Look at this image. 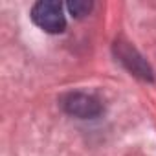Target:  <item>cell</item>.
<instances>
[{"mask_svg":"<svg viewBox=\"0 0 156 156\" xmlns=\"http://www.w3.org/2000/svg\"><path fill=\"white\" fill-rule=\"evenodd\" d=\"M33 22L46 33H61L66 26L62 6L55 0H41L31 9Z\"/></svg>","mask_w":156,"mask_h":156,"instance_id":"obj_1","label":"cell"},{"mask_svg":"<svg viewBox=\"0 0 156 156\" xmlns=\"http://www.w3.org/2000/svg\"><path fill=\"white\" fill-rule=\"evenodd\" d=\"M61 107L66 114L79 118V119H94L103 112L101 103L88 94L83 92H70L61 99Z\"/></svg>","mask_w":156,"mask_h":156,"instance_id":"obj_2","label":"cell"},{"mask_svg":"<svg viewBox=\"0 0 156 156\" xmlns=\"http://www.w3.org/2000/svg\"><path fill=\"white\" fill-rule=\"evenodd\" d=\"M116 55L134 75L141 77V79H147V81H152L151 66L143 61V57L134 48H130L129 44H123V42H116Z\"/></svg>","mask_w":156,"mask_h":156,"instance_id":"obj_3","label":"cell"},{"mask_svg":"<svg viewBox=\"0 0 156 156\" xmlns=\"http://www.w3.org/2000/svg\"><path fill=\"white\" fill-rule=\"evenodd\" d=\"M66 8H68V11H70L72 17H75V19H83L85 15L90 13L92 2H87V0H73V2H68V4H66Z\"/></svg>","mask_w":156,"mask_h":156,"instance_id":"obj_4","label":"cell"}]
</instances>
